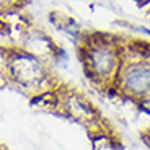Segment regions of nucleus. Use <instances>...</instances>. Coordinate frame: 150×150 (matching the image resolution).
Returning a JSON list of instances; mask_svg holds the SVG:
<instances>
[{
  "instance_id": "8",
  "label": "nucleus",
  "mask_w": 150,
  "mask_h": 150,
  "mask_svg": "<svg viewBox=\"0 0 150 150\" xmlns=\"http://www.w3.org/2000/svg\"><path fill=\"white\" fill-rule=\"evenodd\" d=\"M147 2H150V0H147Z\"/></svg>"
},
{
  "instance_id": "4",
  "label": "nucleus",
  "mask_w": 150,
  "mask_h": 150,
  "mask_svg": "<svg viewBox=\"0 0 150 150\" xmlns=\"http://www.w3.org/2000/svg\"><path fill=\"white\" fill-rule=\"evenodd\" d=\"M59 105L64 106L65 112H67L70 117L80 121V122H96L98 121V112L93 108L88 100L82 95L70 91V93H65L62 98H59Z\"/></svg>"
},
{
  "instance_id": "2",
  "label": "nucleus",
  "mask_w": 150,
  "mask_h": 150,
  "mask_svg": "<svg viewBox=\"0 0 150 150\" xmlns=\"http://www.w3.org/2000/svg\"><path fill=\"white\" fill-rule=\"evenodd\" d=\"M112 90L134 101L150 95V64L142 59L140 41H124L122 65Z\"/></svg>"
},
{
  "instance_id": "3",
  "label": "nucleus",
  "mask_w": 150,
  "mask_h": 150,
  "mask_svg": "<svg viewBox=\"0 0 150 150\" xmlns=\"http://www.w3.org/2000/svg\"><path fill=\"white\" fill-rule=\"evenodd\" d=\"M8 79L18 83L21 88L38 91L49 80L47 67L41 57L34 56L28 51H13L10 56L7 69Z\"/></svg>"
},
{
  "instance_id": "1",
  "label": "nucleus",
  "mask_w": 150,
  "mask_h": 150,
  "mask_svg": "<svg viewBox=\"0 0 150 150\" xmlns=\"http://www.w3.org/2000/svg\"><path fill=\"white\" fill-rule=\"evenodd\" d=\"M124 39L106 33L85 34L80 41V56L86 77L100 88H114L122 65Z\"/></svg>"
},
{
  "instance_id": "7",
  "label": "nucleus",
  "mask_w": 150,
  "mask_h": 150,
  "mask_svg": "<svg viewBox=\"0 0 150 150\" xmlns=\"http://www.w3.org/2000/svg\"><path fill=\"white\" fill-rule=\"evenodd\" d=\"M137 33H140V34H144V36H149L150 38V28H147V26H142V25H137V26H132Z\"/></svg>"
},
{
  "instance_id": "6",
  "label": "nucleus",
  "mask_w": 150,
  "mask_h": 150,
  "mask_svg": "<svg viewBox=\"0 0 150 150\" xmlns=\"http://www.w3.org/2000/svg\"><path fill=\"white\" fill-rule=\"evenodd\" d=\"M23 4H25V0H0V13L20 8Z\"/></svg>"
},
{
  "instance_id": "5",
  "label": "nucleus",
  "mask_w": 150,
  "mask_h": 150,
  "mask_svg": "<svg viewBox=\"0 0 150 150\" xmlns=\"http://www.w3.org/2000/svg\"><path fill=\"white\" fill-rule=\"evenodd\" d=\"M93 147L95 150H116V144L112 142V139L106 134H98Z\"/></svg>"
},
{
  "instance_id": "9",
  "label": "nucleus",
  "mask_w": 150,
  "mask_h": 150,
  "mask_svg": "<svg viewBox=\"0 0 150 150\" xmlns=\"http://www.w3.org/2000/svg\"><path fill=\"white\" fill-rule=\"evenodd\" d=\"M0 150H2V149H0Z\"/></svg>"
}]
</instances>
